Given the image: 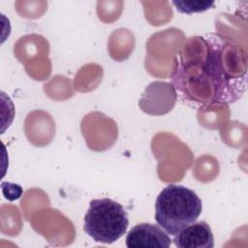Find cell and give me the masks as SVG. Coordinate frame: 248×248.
<instances>
[{
  "label": "cell",
  "instance_id": "1",
  "mask_svg": "<svg viewBox=\"0 0 248 248\" xmlns=\"http://www.w3.org/2000/svg\"><path fill=\"white\" fill-rule=\"evenodd\" d=\"M171 78L177 95L189 105H230L246 90L247 53L217 33L190 37L176 56Z\"/></svg>",
  "mask_w": 248,
  "mask_h": 248
},
{
  "label": "cell",
  "instance_id": "2",
  "mask_svg": "<svg viewBox=\"0 0 248 248\" xmlns=\"http://www.w3.org/2000/svg\"><path fill=\"white\" fill-rule=\"evenodd\" d=\"M202 203L191 189L176 184L166 186L155 202V220L170 235L195 223L202 213Z\"/></svg>",
  "mask_w": 248,
  "mask_h": 248
},
{
  "label": "cell",
  "instance_id": "3",
  "mask_svg": "<svg viewBox=\"0 0 248 248\" xmlns=\"http://www.w3.org/2000/svg\"><path fill=\"white\" fill-rule=\"evenodd\" d=\"M128 214L117 202L104 198L92 200L84 216L83 231L95 241L110 244L124 235Z\"/></svg>",
  "mask_w": 248,
  "mask_h": 248
},
{
  "label": "cell",
  "instance_id": "4",
  "mask_svg": "<svg viewBox=\"0 0 248 248\" xmlns=\"http://www.w3.org/2000/svg\"><path fill=\"white\" fill-rule=\"evenodd\" d=\"M177 100V93L171 83L153 81L143 91L139 106L142 111L151 115L168 113Z\"/></svg>",
  "mask_w": 248,
  "mask_h": 248
},
{
  "label": "cell",
  "instance_id": "5",
  "mask_svg": "<svg viewBox=\"0 0 248 248\" xmlns=\"http://www.w3.org/2000/svg\"><path fill=\"white\" fill-rule=\"evenodd\" d=\"M170 243L169 234L160 226L150 223L138 224L126 236L128 248H168Z\"/></svg>",
  "mask_w": 248,
  "mask_h": 248
},
{
  "label": "cell",
  "instance_id": "6",
  "mask_svg": "<svg viewBox=\"0 0 248 248\" xmlns=\"http://www.w3.org/2000/svg\"><path fill=\"white\" fill-rule=\"evenodd\" d=\"M173 242L178 248H212L214 237L205 221L195 222L175 234Z\"/></svg>",
  "mask_w": 248,
  "mask_h": 248
},
{
  "label": "cell",
  "instance_id": "7",
  "mask_svg": "<svg viewBox=\"0 0 248 248\" xmlns=\"http://www.w3.org/2000/svg\"><path fill=\"white\" fill-rule=\"evenodd\" d=\"M172 5L176 8V11L181 14H195L202 13L214 6L213 1L206 0H183V1H172Z\"/></svg>",
  "mask_w": 248,
  "mask_h": 248
},
{
  "label": "cell",
  "instance_id": "8",
  "mask_svg": "<svg viewBox=\"0 0 248 248\" xmlns=\"http://www.w3.org/2000/svg\"><path fill=\"white\" fill-rule=\"evenodd\" d=\"M1 189H2V193H3L4 197L11 202L20 198V196L22 194V188L18 184H16V183L2 182Z\"/></svg>",
  "mask_w": 248,
  "mask_h": 248
}]
</instances>
